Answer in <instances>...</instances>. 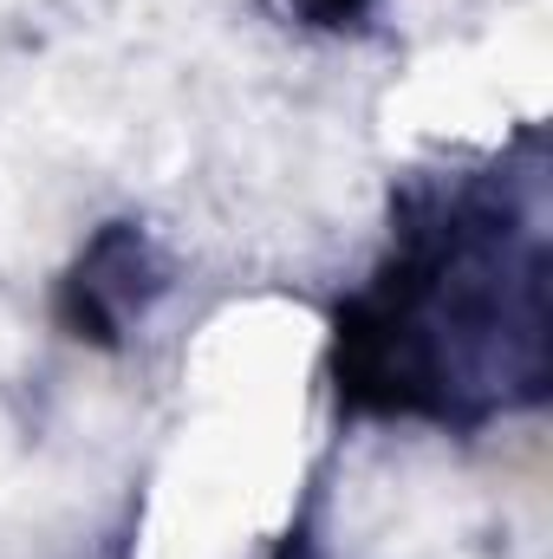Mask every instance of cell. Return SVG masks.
Here are the masks:
<instances>
[{
	"instance_id": "1",
	"label": "cell",
	"mask_w": 553,
	"mask_h": 559,
	"mask_svg": "<svg viewBox=\"0 0 553 559\" xmlns=\"http://www.w3.org/2000/svg\"><path fill=\"white\" fill-rule=\"evenodd\" d=\"M163 280H169V267H163V254L150 248V235L131 228V222H111V228L92 235V248L79 254V267H72L66 293H59V319H66L79 338H92V345H118L143 312L156 306Z\"/></svg>"
},
{
	"instance_id": "2",
	"label": "cell",
	"mask_w": 553,
	"mask_h": 559,
	"mask_svg": "<svg viewBox=\"0 0 553 559\" xmlns=\"http://www.w3.org/2000/svg\"><path fill=\"white\" fill-rule=\"evenodd\" d=\"M299 7H306L313 20H326V26H339V20H358V13H365L372 0H299Z\"/></svg>"
},
{
	"instance_id": "3",
	"label": "cell",
	"mask_w": 553,
	"mask_h": 559,
	"mask_svg": "<svg viewBox=\"0 0 553 559\" xmlns=\"http://www.w3.org/2000/svg\"><path fill=\"white\" fill-rule=\"evenodd\" d=\"M280 559H313V547H286Z\"/></svg>"
}]
</instances>
